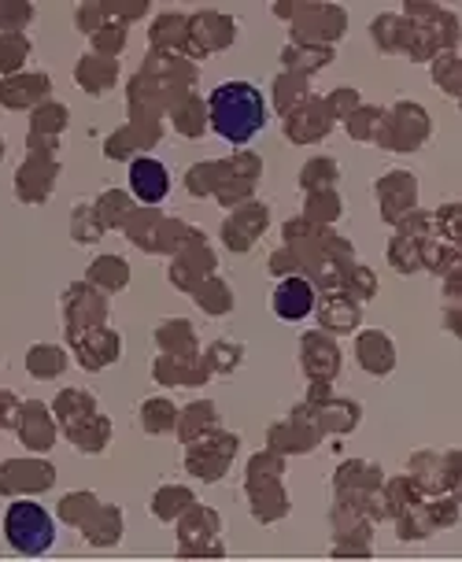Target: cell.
<instances>
[{"label":"cell","mask_w":462,"mask_h":562,"mask_svg":"<svg viewBox=\"0 0 462 562\" xmlns=\"http://www.w3.org/2000/svg\"><path fill=\"white\" fill-rule=\"evenodd\" d=\"M211 108V130L218 137L234 140V145H245L248 137H256L267 123V108H263V93L248 82H226L218 86L207 100Z\"/></svg>","instance_id":"6da1fadb"},{"label":"cell","mask_w":462,"mask_h":562,"mask_svg":"<svg viewBox=\"0 0 462 562\" xmlns=\"http://www.w3.org/2000/svg\"><path fill=\"white\" fill-rule=\"evenodd\" d=\"M4 537H8V544L15 551H23V555H45L56 540V526L42 504L19 499L4 515Z\"/></svg>","instance_id":"7a4b0ae2"},{"label":"cell","mask_w":462,"mask_h":562,"mask_svg":"<svg viewBox=\"0 0 462 562\" xmlns=\"http://www.w3.org/2000/svg\"><path fill=\"white\" fill-rule=\"evenodd\" d=\"M129 186H134L137 200L159 204V200L170 193V175L164 164H156V159H137V164L129 167Z\"/></svg>","instance_id":"3957f363"},{"label":"cell","mask_w":462,"mask_h":562,"mask_svg":"<svg viewBox=\"0 0 462 562\" xmlns=\"http://www.w3.org/2000/svg\"><path fill=\"white\" fill-rule=\"evenodd\" d=\"M311 304H315V293H311V285L304 278H289L278 285L274 293V311L281 318H289V323H296V318H304Z\"/></svg>","instance_id":"277c9868"}]
</instances>
